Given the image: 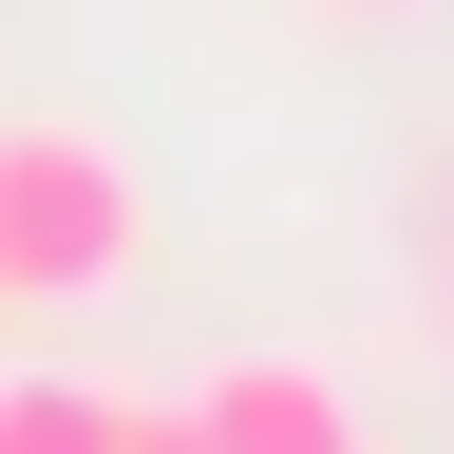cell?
<instances>
[{"mask_svg":"<svg viewBox=\"0 0 454 454\" xmlns=\"http://www.w3.org/2000/svg\"><path fill=\"white\" fill-rule=\"evenodd\" d=\"M0 247H20V303H95V284H133V247H152L133 152L76 133V114H20V133H0Z\"/></svg>","mask_w":454,"mask_h":454,"instance_id":"1","label":"cell"},{"mask_svg":"<svg viewBox=\"0 0 454 454\" xmlns=\"http://www.w3.org/2000/svg\"><path fill=\"white\" fill-rule=\"evenodd\" d=\"M190 417H208V454H379V435H360V397H340L322 360H265V340L190 379Z\"/></svg>","mask_w":454,"mask_h":454,"instance_id":"2","label":"cell"},{"mask_svg":"<svg viewBox=\"0 0 454 454\" xmlns=\"http://www.w3.org/2000/svg\"><path fill=\"white\" fill-rule=\"evenodd\" d=\"M114 379H0V454H114Z\"/></svg>","mask_w":454,"mask_h":454,"instance_id":"3","label":"cell"},{"mask_svg":"<svg viewBox=\"0 0 454 454\" xmlns=\"http://www.w3.org/2000/svg\"><path fill=\"white\" fill-rule=\"evenodd\" d=\"M114 454H208V417H190V397H133V417H114Z\"/></svg>","mask_w":454,"mask_h":454,"instance_id":"4","label":"cell"},{"mask_svg":"<svg viewBox=\"0 0 454 454\" xmlns=\"http://www.w3.org/2000/svg\"><path fill=\"white\" fill-rule=\"evenodd\" d=\"M0 303H20V247H0Z\"/></svg>","mask_w":454,"mask_h":454,"instance_id":"5","label":"cell"},{"mask_svg":"<svg viewBox=\"0 0 454 454\" xmlns=\"http://www.w3.org/2000/svg\"><path fill=\"white\" fill-rule=\"evenodd\" d=\"M340 20H397V0H340Z\"/></svg>","mask_w":454,"mask_h":454,"instance_id":"6","label":"cell"}]
</instances>
